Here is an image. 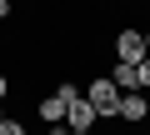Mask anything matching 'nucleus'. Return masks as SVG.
Returning a JSON list of instances; mask_svg holds the SVG:
<instances>
[{"instance_id": "obj_5", "label": "nucleus", "mask_w": 150, "mask_h": 135, "mask_svg": "<svg viewBox=\"0 0 150 135\" xmlns=\"http://www.w3.org/2000/svg\"><path fill=\"white\" fill-rule=\"evenodd\" d=\"M35 115L45 125H65V100L60 95H45V100H35Z\"/></svg>"}, {"instance_id": "obj_13", "label": "nucleus", "mask_w": 150, "mask_h": 135, "mask_svg": "<svg viewBox=\"0 0 150 135\" xmlns=\"http://www.w3.org/2000/svg\"><path fill=\"white\" fill-rule=\"evenodd\" d=\"M70 135H95V130H70Z\"/></svg>"}, {"instance_id": "obj_1", "label": "nucleus", "mask_w": 150, "mask_h": 135, "mask_svg": "<svg viewBox=\"0 0 150 135\" xmlns=\"http://www.w3.org/2000/svg\"><path fill=\"white\" fill-rule=\"evenodd\" d=\"M120 95H125V90H120L110 75H95V80H85V100L95 105V115H100V120H115V115H120Z\"/></svg>"}, {"instance_id": "obj_10", "label": "nucleus", "mask_w": 150, "mask_h": 135, "mask_svg": "<svg viewBox=\"0 0 150 135\" xmlns=\"http://www.w3.org/2000/svg\"><path fill=\"white\" fill-rule=\"evenodd\" d=\"M5 95H10V75H0V105H5Z\"/></svg>"}, {"instance_id": "obj_16", "label": "nucleus", "mask_w": 150, "mask_h": 135, "mask_svg": "<svg viewBox=\"0 0 150 135\" xmlns=\"http://www.w3.org/2000/svg\"><path fill=\"white\" fill-rule=\"evenodd\" d=\"M145 105H150V90H145Z\"/></svg>"}, {"instance_id": "obj_3", "label": "nucleus", "mask_w": 150, "mask_h": 135, "mask_svg": "<svg viewBox=\"0 0 150 135\" xmlns=\"http://www.w3.org/2000/svg\"><path fill=\"white\" fill-rule=\"evenodd\" d=\"M120 125H145L150 120V105H145V95L140 90H130V95H120V115H115Z\"/></svg>"}, {"instance_id": "obj_4", "label": "nucleus", "mask_w": 150, "mask_h": 135, "mask_svg": "<svg viewBox=\"0 0 150 135\" xmlns=\"http://www.w3.org/2000/svg\"><path fill=\"white\" fill-rule=\"evenodd\" d=\"M65 125H70V130H95V125H100V115H95V105L80 95L75 105H65Z\"/></svg>"}, {"instance_id": "obj_6", "label": "nucleus", "mask_w": 150, "mask_h": 135, "mask_svg": "<svg viewBox=\"0 0 150 135\" xmlns=\"http://www.w3.org/2000/svg\"><path fill=\"white\" fill-rule=\"evenodd\" d=\"M110 80L130 95V90H135V65H120V60H115V65H110Z\"/></svg>"}, {"instance_id": "obj_7", "label": "nucleus", "mask_w": 150, "mask_h": 135, "mask_svg": "<svg viewBox=\"0 0 150 135\" xmlns=\"http://www.w3.org/2000/svg\"><path fill=\"white\" fill-rule=\"evenodd\" d=\"M55 95H60L65 105H75V100H80L85 90H80V85H75V80H60V85H55Z\"/></svg>"}, {"instance_id": "obj_15", "label": "nucleus", "mask_w": 150, "mask_h": 135, "mask_svg": "<svg viewBox=\"0 0 150 135\" xmlns=\"http://www.w3.org/2000/svg\"><path fill=\"white\" fill-rule=\"evenodd\" d=\"M145 50H150V30H145Z\"/></svg>"}, {"instance_id": "obj_11", "label": "nucleus", "mask_w": 150, "mask_h": 135, "mask_svg": "<svg viewBox=\"0 0 150 135\" xmlns=\"http://www.w3.org/2000/svg\"><path fill=\"white\" fill-rule=\"evenodd\" d=\"M0 20H10V0H0Z\"/></svg>"}, {"instance_id": "obj_14", "label": "nucleus", "mask_w": 150, "mask_h": 135, "mask_svg": "<svg viewBox=\"0 0 150 135\" xmlns=\"http://www.w3.org/2000/svg\"><path fill=\"white\" fill-rule=\"evenodd\" d=\"M0 125H5V105H0Z\"/></svg>"}, {"instance_id": "obj_9", "label": "nucleus", "mask_w": 150, "mask_h": 135, "mask_svg": "<svg viewBox=\"0 0 150 135\" xmlns=\"http://www.w3.org/2000/svg\"><path fill=\"white\" fill-rule=\"evenodd\" d=\"M0 135H25V120H15V115H5V125H0Z\"/></svg>"}, {"instance_id": "obj_2", "label": "nucleus", "mask_w": 150, "mask_h": 135, "mask_svg": "<svg viewBox=\"0 0 150 135\" xmlns=\"http://www.w3.org/2000/svg\"><path fill=\"white\" fill-rule=\"evenodd\" d=\"M110 45H115V60H120V65H140V60L150 55V50H145V30H135V25H125Z\"/></svg>"}, {"instance_id": "obj_12", "label": "nucleus", "mask_w": 150, "mask_h": 135, "mask_svg": "<svg viewBox=\"0 0 150 135\" xmlns=\"http://www.w3.org/2000/svg\"><path fill=\"white\" fill-rule=\"evenodd\" d=\"M50 135H70V125H50Z\"/></svg>"}, {"instance_id": "obj_8", "label": "nucleus", "mask_w": 150, "mask_h": 135, "mask_svg": "<svg viewBox=\"0 0 150 135\" xmlns=\"http://www.w3.org/2000/svg\"><path fill=\"white\" fill-rule=\"evenodd\" d=\"M135 90H140V95H145V90H150V55H145V60H140V65H135Z\"/></svg>"}]
</instances>
